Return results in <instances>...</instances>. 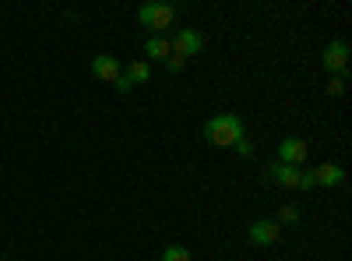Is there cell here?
Segmentation results:
<instances>
[{"instance_id":"7","label":"cell","mask_w":352,"mask_h":261,"mask_svg":"<svg viewBox=\"0 0 352 261\" xmlns=\"http://www.w3.org/2000/svg\"><path fill=\"white\" fill-rule=\"evenodd\" d=\"M92 74H96L99 81L113 85L116 78L124 74V67H120V61H116V56H109V53H99V56H92Z\"/></svg>"},{"instance_id":"9","label":"cell","mask_w":352,"mask_h":261,"mask_svg":"<svg viewBox=\"0 0 352 261\" xmlns=\"http://www.w3.org/2000/svg\"><path fill=\"white\" fill-rule=\"evenodd\" d=\"M314 180H317V187H342L345 184V169L338 163H324V166L314 169Z\"/></svg>"},{"instance_id":"8","label":"cell","mask_w":352,"mask_h":261,"mask_svg":"<svg viewBox=\"0 0 352 261\" xmlns=\"http://www.w3.org/2000/svg\"><path fill=\"white\" fill-rule=\"evenodd\" d=\"M300 166H285V163H278V166H272L268 169V180H275L278 187H285V191H300Z\"/></svg>"},{"instance_id":"13","label":"cell","mask_w":352,"mask_h":261,"mask_svg":"<svg viewBox=\"0 0 352 261\" xmlns=\"http://www.w3.org/2000/svg\"><path fill=\"white\" fill-rule=\"evenodd\" d=\"M278 226H292V222H300V209L296 205H285L282 212H278V219H275Z\"/></svg>"},{"instance_id":"11","label":"cell","mask_w":352,"mask_h":261,"mask_svg":"<svg viewBox=\"0 0 352 261\" xmlns=\"http://www.w3.org/2000/svg\"><path fill=\"white\" fill-rule=\"evenodd\" d=\"M124 78H127L131 85H144V81L152 78V64H148V61H131L127 71H124Z\"/></svg>"},{"instance_id":"15","label":"cell","mask_w":352,"mask_h":261,"mask_svg":"<svg viewBox=\"0 0 352 261\" xmlns=\"http://www.w3.org/2000/svg\"><path fill=\"white\" fill-rule=\"evenodd\" d=\"M232 149H236V156H240V159H250V156H254V145H250L247 138H243V141H236Z\"/></svg>"},{"instance_id":"1","label":"cell","mask_w":352,"mask_h":261,"mask_svg":"<svg viewBox=\"0 0 352 261\" xmlns=\"http://www.w3.org/2000/svg\"><path fill=\"white\" fill-rule=\"evenodd\" d=\"M247 138V127L236 113H215V117L204 124V141L219 145V149H232L236 141Z\"/></svg>"},{"instance_id":"16","label":"cell","mask_w":352,"mask_h":261,"mask_svg":"<svg viewBox=\"0 0 352 261\" xmlns=\"http://www.w3.org/2000/svg\"><path fill=\"white\" fill-rule=\"evenodd\" d=\"M162 64H166L169 71H184V64H187V61H180V56H173V53H169V56H166Z\"/></svg>"},{"instance_id":"14","label":"cell","mask_w":352,"mask_h":261,"mask_svg":"<svg viewBox=\"0 0 352 261\" xmlns=\"http://www.w3.org/2000/svg\"><path fill=\"white\" fill-rule=\"evenodd\" d=\"M328 96H345V74H331V81H328Z\"/></svg>"},{"instance_id":"4","label":"cell","mask_w":352,"mask_h":261,"mask_svg":"<svg viewBox=\"0 0 352 261\" xmlns=\"http://www.w3.org/2000/svg\"><path fill=\"white\" fill-rule=\"evenodd\" d=\"M247 240L257 244V247H272V244L282 240V226L275 219H257V222L247 226Z\"/></svg>"},{"instance_id":"5","label":"cell","mask_w":352,"mask_h":261,"mask_svg":"<svg viewBox=\"0 0 352 261\" xmlns=\"http://www.w3.org/2000/svg\"><path fill=\"white\" fill-rule=\"evenodd\" d=\"M320 64H324L328 74H345V67H349V43L345 39H331L324 46V53H320Z\"/></svg>"},{"instance_id":"10","label":"cell","mask_w":352,"mask_h":261,"mask_svg":"<svg viewBox=\"0 0 352 261\" xmlns=\"http://www.w3.org/2000/svg\"><path fill=\"white\" fill-rule=\"evenodd\" d=\"M144 53H148L152 61H166V56L173 53L169 36H148V43H144Z\"/></svg>"},{"instance_id":"18","label":"cell","mask_w":352,"mask_h":261,"mask_svg":"<svg viewBox=\"0 0 352 261\" xmlns=\"http://www.w3.org/2000/svg\"><path fill=\"white\" fill-rule=\"evenodd\" d=\"M113 85H116V92H131V89H134V85H131V81H127L124 74H120V78H116Z\"/></svg>"},{"instance_id":"6","label":"cell","mask_w":352,"mask_h":261,"mask_svg":"<svg viewBox=\"0 0 352 261\" xmlns=\"http://www.w3.org/2000/svg\"><path fill=\"white\" fill-rule=\"evenodd\" d=\"M307 156H310V145H307L303 138L289 134V138L278 141V163H285V166H303Z\"/></svg>"},{"instance_id":"3","label":"cell","mask_w":352,"mask_h":261,"mask_svg":"<svg viewBox=\"0 0 352 261\" xmlns=\"http://www.w3.org/2000/svg\"><path fill=\"white\" fill-rule=\"evenodd\" d=\"M169 46H173V56L190 61V56H197L204 50V36H201V28H176V36L169 39Z\"/></svg>"},{"instance_id":"12","label":"cell","mask_w":352,"mask_h":261,"mask_svg":"<svg viewBox=\"0 0 352 261\" xmlns=\"http://www.w3.org/2000/svg\"><path fill=\"white\" fill-rule=\"evenodd\" d=\"M159 261H194V254H190L184 244H169V247H162Z\"/></svg>"},{"instance_id":"2","label":"cell","mask_w":352,"mask_h":261,"mask_svg":"<svg viewBox=\"0 0 352 261\" xmlns=\"http://www.w3.org/2000/svg\"><path fill=\"white\" fill-rule=\"evenodd\" d=\"M138 21L144 28H152V36H166V28H173V21H176V8L162 4V0H155V4H141L138 8Z\"/></svg>"},{"instance_id":"17","label":"cell","mask_w":352,"mask_h":261,"mask_svg":"<svg viewBox=\"0 0 352 261\" xmlns=\"http://www.w3.org/2000/svg\"><path fill=\"white\" fill-rule=\"evenodd\" d=\"M300 187H317V180H314V169H303V173H300Z\"/></svg>"}]
</instances>
